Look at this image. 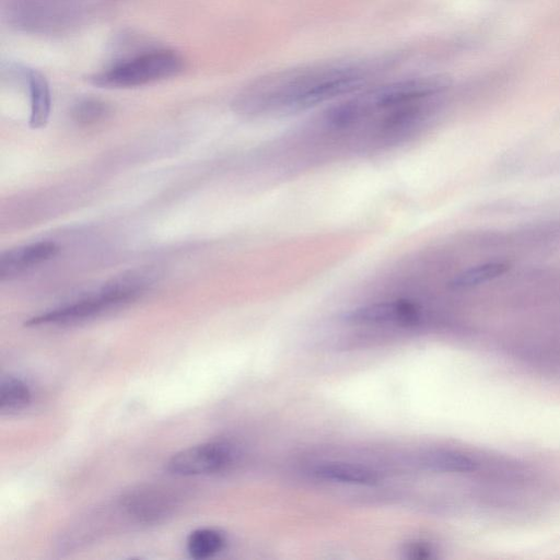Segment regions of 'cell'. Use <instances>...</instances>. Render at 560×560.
Segmentation results:
<instances>
[{"label":"cell","mask_w":560,"mask_h":560,"mask_svg":"<svg viewBox=\"0 0 560 560\" xmlns=\"http://www.w3.org/2000/svg\"><path fill=\"white\" fill-rule=\"evenodd\" d=\"M492 463L488 460L486 464L465 453L447 450H439L422 455L421 464L428 469L439 472L466 474L481 469L482 466Z\"/></svg>","instance_id":"obj_11"},{"label":"cell","mask_w":560,"mask_h":560,"mask_svg":"<svg viewBox=\"0 0 560 560\" xmlns=\"http://www.w3.org/2000/svg\"><path fill=\"white\" fill-rule=\"evenodd\" d=\"M506 270V266L501 262H491L482 266L471 268L456 278H454L450 285L452 289L462 290L468 289L487 280L495 278Z\"/></svg>","instance_id":"obj_15"},{"label":"cell","mask_w":560,"mask_h":560,"mask_svg":"<svg viewBox=\"0 0 560 560\" xmlns=\"http://www.w3.org/2000/svg\"><path fill=\"white\" fill-rule=\"evenodd\" d=\"M118 502L129 522L153 525L173 515L179 504V498L167 488L139 486L121 494Z\"/></svg>","instance_id":"obj_6"},{"label":"cell","mask_w":560,"mask_h":560,"mask_svg":"<svg viewBox=\"0 0 560 560\" xmlns=\"http://www.w3.org/2000/svg\"><path fill=\"white\" fill-rule=\"evenodd\" d=\"M3 15L13 28L33 35H61L80 20L78 8L68 0H9Z\"/></svg>","instance_id":"obj_4"},{"label":"cell","mask_w":560,"mask_h":560,"mask_svg":"<svg viewBox=\"0 0 560 560\" xmlns=\"http://www.w3.org/2000/svg\"><path fill=\"white\" fill-rule=\"evenodd\" d=\"M236 457L231 442L211 441L177 452L167 460L166 470L184 477L214 474L230 467Z\"/></svg>","instance_id":"obj_5"},{"label":"cell","mask_w":560,"mask_h":560,"mask_svg":"<svg viewBox=\"0 0 560 560\" xmlns=\"http://www.w3.org/2000/svg\"><path fill=\"white\" fill-rule=\"evenodd\" d=\"M224 546V535L213 528H198L189 534L186 541L187 552L196 560L211 558Z\"/></svg>","instance_id":"obj_12"},{"label":"cell","mask_w":560,"mask_h":560,"mask_svg":"<svg viewBox=\"0 0 560 560\" xmlns=\"http://www.w3.org/2000/svg\"><path fill=\"white\" fill-rule=\"evenodd\" d=\"M184 58L165 47H149L126 55L91 77V82L106 89H130L178 75Z\"/></svg>","instance_id":"obj_2"},{"label":"cell","mask_w":560,"mask_h":560,"mask_svg":"<svg viewBox=\"0 0 560 560\" xmlns=\"http://www.w3.org/2000/svg\"><path fill=\"white\" fill-rule=\"evenodd\" d=\"M377 70L370 61H329L272 72L240 91L232 107L246 116L306 109L359 90Z\"/></svg>","instance_id":"obj_1"},{"label":"cell","mask_w":560,"mask_h":560,"mask_svg":"<svg viewBox=\"0 0 560 560\" xmlns=\"http://www.w3.org/2000/svg\"><path fill=\"white\" fill-rule=\"evenodd\" d=\"M112 113L110 105L97 97L78 100L71 108V118L82 126L94 125L106 119Z\"/></svg>","instance_id":"obj_14"},{"label":"cell","mask_w":560,"mask_h":560,"mask_svg":"<svg viewBox=\"0 0 560 560\" xmlns=\"http://www.w3.org/2000/svg\"><path fill=\"white\" fill-rule=\"evenodd\" d=\"M32 400L28 385L21 378L9 376L0 386V412L15 413L25 409Z\"/></svg>","instance_id":"obj_13"},{"label":"cell","mask_w":560,"mask_h":560,"mask_svg":"<svg viewBox=\"0 0 560 560\" xmlns=\"http://www.w3.org/2000/svg\"><path fill=\"white\" fill-rule=\"evenodd\" d=\"M313 474L326 481L359 486H371L380 479L375 471L366 467L339 462L319 464L314 467Z\"/></svg>","instance_id":"obj_10"},{"label":"cell","mask_w":560,"mask_h":560,"mask_svg":"<svg viewBox=\"0 0 560 560\" xmlns=\"http://www.w3.org/2000/svg\"><path fill=\"white\" fill-rule=\"evenodd\" d=\"M12 71L27 84L30 94V119L32 129L47 125L51 110V95L47 79L38 70L14 66Z\"/></svg>","instance_id":"obj_9"},{"label":"cell","mask_w":560,"mask_h":560,"mask_svg":"<svg viewBox=\"0 0 560 560\" xmlns=\"http://www.w3.org/2000/svg\"><path fill=\"white\" fill-rule=\"evenodd\" d=\"M54 242L40 241L3 252L0 256V280L7 281L51 259L58 253Z\"/></svg>","instance_id":"obj_7"},{"label":"cell","mask_w":560,"mask_h":560,"mask_svg":"<svg viewBox=\"0 0 560 560\" xmlns=\"http://www.w3.org/2000/svg\"><path fill=\"white\" fill-rule=\"evenodd\" d=\"M345 317L355 324H412L420 317V308L404 300L378 302L351 310Z\"/></svg>","instance_id":"obj_8"},{"label":"cell","mask_w":560,"mask_h":560,"mask_svg":"<svg viewBox=\"0 0 560 560\" xmlns=\"http://www.w3.org/2000/svg\"><path fill=\"white\" fill-rule=\"evenodd\" d=\"M140 296L136 283L119 275L107 281L97 292L38 314L26 326L70 325L84 322L124 306Z\"/></svg>","instance_id":"obj_3"}]
</instances>
